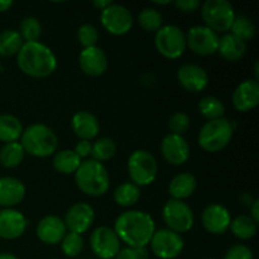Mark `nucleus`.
I'll return each instance as SVG.
<instances>
[{
	"mask_svg": "<svg viewBox=\"0 0 259 259\" xmlns=\"http://www.w3.org/2000/svg\"><path fill=\"white\" fill-rule=\"evenodd\" d=\"M114 232L126 247L146 248L156 232V223L148 212L128 210L116 218Z\"/></svg>",
	"mask_w": 259,
	"mask_h": 259,
	"instance_id": "f257e3e1",
	"label": "nucleus"
},
{
	"mask_svg": "<svg viewBox=\"0 0 259 259\" xmlns=\"http://www.w3.org/2000/svg\"><path fill=\"white\" fill-rule=\"evenodd\" d=\"M17 65L27 76L45 78L57 70V57L42 42H25L17 55Z\"/></svg>",
	"mask_w": 259,
	"mask_h": 259,
	"instance_id": "f03ea898",
	"label": "nucleus"
},
{
	"mask_svg": "<svg viewBox=\"0 0 259 259\" xmlns=\"http://www.w3.org/2000/svg\"><path fill=\"white\" fill-rule=\"evenodd\" d=\"M75 182L82 194L91 197H100L108 192L110 187V177L104 163L94 159L81 162L75 172Z\"/></svg>",
	"mask_w": 259,
	"mask_h": 259,
	"instance_id": "7ed1b4c3",
	"label": "nucleus"
},
{
	"mask_svg": "<svg viewBox=\"0 0 259 259\" xmlns=\"http://www.w3.org/2000/svg\"><path fill=\"white\" fill-rule=\"evenodd\" d=\"M20 144L25 153L37 158H46L57 152V134L46 124H32L23 131Z\"/></svg>",
	"mask_w": 259,
	"mask_h": 259,
	"instance_id": "20e7f679",
	"label": "nucleus"
},
{
	"mask_svg": "<svg viewBox=\"0 0 259 259\" xmlns=\"http://www.w3.org/2000/svg\"><path fill=\"white\" fill-rule=\"evenodd\" d=\"M234 134V124L227 118L206 121L200 129L197 142L204 151L217 153L229 146Z\"/></svg>",
	"mask_w": 259,
	"mask_h": 259,
	"instance_id": "39448f33",
	"label": "nucleus"
},
{
	"mask_svg": "<svg viewBox=\"0 0 259 259\" xmlns=\"http://www.w3.org/2000/svg\"><path fill=\"white\" fill-rule=\"evenodd\" d=\"M200 8L205 27L214 30L217 34L229 32L237 14L234 7L228 0H206Z\"/></svg>",
	"mask_w": 259,
	"mask_h": 259,
	"instance_id": "423d86ee",
	"label": "nucleus"
},
{
	"mask_svg": "<svg viewBox=\"0 0 259 259\" xmlns=\"http://www.w3.org/2000/svg\"><path fill=\"white\" fill-rule=\"evenodd\" d=\"M128 174L131 182L138 187L153 184L158 175V163L151 152L137 149L128 158Z\"/></svg>",
	"mask_w": 259,
	"mask_h": 259,
	"instance_id": "0eeeda50",
	"label": "nucleus"
},
{
	"mask_svg": "<svg viewBox=\"0 0 259 259\" xmlns=\"http://www.w3.org/2000/svg\"><path fill=\"white\" fill-rule=\"evenodd\" d=\"M154 47L164 58L177 60L184 55L187 48L186 35L177 25H163L154 35Z\"/></svg>",
	"mask_w": 259,
	"mask_h": 259,
	"instance_id": "6e6552de",
	"label": "nucleus"
},
{
	"mask_svg": "<svg viewBox=\"0 0 259 259\" xmlns=\"http://www.w3.org/2000/svg\"><path fill=\"white\" fill-rule=\"evenodd\" d=\"M162 218H163L167 229L177 234L190 232L195 223V215L190 205L187 202L175 199H169L164 204L162 209Z\"/></svg>",
	"mask_w": 259,
	"mask_h": 259,
	"instance_id": "1a4fd4ad",
	"label": "nucleus"
},
{
	"mask_svg": "<svg viewBox=\"0 0 259 259\" xmlns=\"http://www.w3.org/2000/svg\"><path fill=\"white\" fill-rule=\"evenodd\" d=\"M151 252L159 259H176L185 248L181 234L169 229L156 230L149 242Z\"/></svg>",
	"mask_w": 259,
	"mask_h": 259,
	"instance_id": "9d476101",
	"label": "nucleus"
},
{
	"mask_svg": "<svg viewBox=\"0 0 259 259\" xmlns=\"http://www.w3.org/2000/svg\"><path fill=\"white\" fill-rule=\"evenodd\" d=\"M100 23L104 29L113 35H124L133 28V15L131 10L121 4L111 3L100 14Z\"/></svg>",
	"mask_w": 259,
	"mask_h": 259,
	"instance_id": "9b49d317",
	"label": "nucleus"
},
{
	"mask_svg": "<svg viewBox=\"0 0 259 259\" xmlns=\"http://www.w3.org/2000/svg\"><path fill=\"white\" fill-rule=\"evenodd\" d=\"M90 248L99 259H114L121 249V242L113 228L99 227L91 233Z\"/></svg>",
	"mask_w": 259,
	"mask_h": 259,
	"instance_id": "f8f14e48",
	"label": "nucleus"
},
{
	"mask_svg": "<svg viewBox=\"0 0 259 259\" xmlns=\"http://www.w3.org/2000/svg\"><path fill=\"white\" fill-rule=\"evenodd\" d=\"M186 46L200 56H211L218 52L219 35L205 25H194L186 33Z\"/></svg>",
	"mask_w": 259,
	"mask_h": 259,
	"instance_id": "ddd939ff",
	"label": "nucleus"
},
{
	"mask_svg": "<svg viewBox=\"0 0 259 259\" xmlns=\"http://www.w3.org/2000/svg\"><path fill=\"white\" fill-rule=\"evenodd\" d=\"M63 222L67 232L82 235L93 227L95 222V210L86 202H77L67 210Z\"/></svg>",
	"mask_w": 259,
	"mask_h": 259,
	"instance_id": "4468645a",
	"label": "nucleus"
},
{
	"mask_svg": "<svg viewBox=\"0 0 259 259\" xmlns=\"http://www.w3.org/2000/svg\"><path fill=\"white\" fill-rule=\"evenodd\" d=\"M161 153L172 166H182L189 161L190 146L184 136L167 134L161 142Z\"/></svg>",
	"mask_w": 259,
	"mask_h": 259,
	"instance_id": "2eb2a0df",
	"label": "nucleus"
},
{
	"mask_svg": "<svg viewBox=\"0 0 259 259\" xmlns=\"http://www.w3.org/2000/svg\"><path fill=\"white\" fill-rule=\"evenodd\" d=\"M201 222L205 230L210 234L222 235L229 230L232 215L229 210L220 204H211L204 209Z\"/></svg>",
	"mask_w": 259,
	"mask_h": 259,
	"instance_id": "dca6fc26",
	"label": "nucleus"
},
{
	"mask_svg": "<svg viewBox=\"0 0 259 259\" xmlns=\"http://www.w3.org/2000/svg\"><path fill=\"white\" fill-rule=\"evenodd\" d=\"M28 227V220L17 209H0V238L14 240L22 237Z\"/></svg>",
	"mask_w": 259,
	"mask_h": 259,
	"instance_id": "f3484780",
	"label": "nucleus"
},
{
	"mask_svg": "<svg viewBox=\"0 0 259 259\" xmlns=\"http://www.w3.org/2000/svg\"><path fill=\"white\" fill-rule=\"evenodd\" d=\"M177 78L182 88L190 93L204 91L209 85V75L196 63H185L177 70Z\"/></svg>",
	"mask_w": 259,
	"mask_h": 259,
	"instance_id": "a211bd4d",
	"label": "nucleus"
},
{
	"mask_svg": "<svg viewBox=\"0 0 259 259\" xmlns=\"http://www.w3.org/2000/svg\"><path fill=\"white\" fill-rule=\"evenodd\" d=\"M233 105L240 113H249L259 104V82L249 78L237 86L233 93Z\"/></svg>",
	"mask_w": 259,
	"mask_h": 259,
	"instance_id": "6ab92c4d",
	"label": "nucleus"
},
{
	"mask_svg": "<svg viewBox=\"0 0 259 259\" xmlns=\"http://www.w3.org/2000/svg\"><path fill=\"white\" fill-rule=\"evenodd\" d=\"M80 68L90 77H99L108 70V56L100 47L83 48L78 56Z\"/></svg>",
	"mask_w": 259,
	"mask_h": 259,
	"instance_id": "aec40b11",
	"label": "nucleus"
},
{
	"mask_svg": "<svg viewBox=\"0 0 259 259\" xmlns=\"http://www.w3.org/2000/svg\"><path fill=\"white\" fill-rule=\"evenodd\" d=\"M35 232L40 242L47 245H56L60 244L67 233V229L63 219L56 215H47L39 220Z\"/></svg>",
	"mask_w": 259,
	"mask_h": 259,
	"instance_id": "412c9836",
	"label": "nucleus"
},
{
	"mask_svg": "<svg viewBox=\"0 0 259 259\" xmlns=\"http://www.w3.org/2000/svg\"><path fill=\"white\" fill-rule=\"evenodd\" d=\"M27 187L20 181L12 176L0 177V206L3 209H13L24 200Z\"/></svg>",
	"mask_w": 259,
	"mask_h": 259,
	"instance_id": "4be33fe9",
	"label": "nucleus"
},
{
	"mask_svg": "<svg viewBox=\"0 0 259 259\" xmlns=\"http://www.w3.org/2000/svg\"><path fill=\"white\" fill-rule=\"evenodd\" d=\"M71 128L73 134L80 141H93L100 132V123L95 114L90 111H78L71 119Z\"/></svg>",
	"mask_w": 259,
	"mask_h": 259,
	"instance_id": "5701e85b",
	"label": "nucleus"
},
{
	"mask_svg": "<svg viewBox=\"0 0 259 259\" xmlns=\"http://www.w3.org/2000/svg\"><path fill=\"white\" fill-rule=\"evenodd\" d=\"M197 189L196 177L189 172L179 174L171 180L168 185V192L171 199L185 201L186 199L191 197Z\"/></svg>",
	"mask_w": 259,
	"mask_h": 259,
	"instance_id": "b1692460",
	"label": "nucleus"
},
{
	"mask_svg": "<svg viewBox=\"0 0 259 259\" xmlns=\"http://www.w3.org/2000/svg\"><path fill=\"white\" fill-rule=\"evenodd\" d=\"M218 52L224 60L235 62V61L242 60L247 53V43L233 35L232 33H228V34H224L222 38H219Z\"/></svg>",
	"mask_w": 259,
	"mask_h": 259,
	"instance_id": "393cba45",
	"label": "nucleus"
},
{
	"mask_svg": "<svg viewBox=\"0 0 259 259\" xmlns=\"http://www.w3.org/2000/svg\"><path fill=\"white\" fill-rule=\"evenodd\" d=\"M23 124L17 116L12 114H0V142L13 143L18 142L22 137Z\"/></svg>",
	"mask_w": 259,
	"mask_h": 259,
	"instance_id": "a878e982",
	"label": "nucleus"
},
{
	"mask_svg": "<svg viewBox=\"0 0 259 259\" xmlns=\"http://www.w3.org/2000/svg\"><path fill=\"white\" fill-rule=\"evenodd\" d=\"M81 162L82 161L73 149H63L53 154L52 166L61 175H75Z\"/></svg>",
	"mask_w": 259,
	"mask_h": 259,
	"instance_id": "bb28decb",
	"label": "nucleus"
},
{
	"mask_svg": "<svg viewBox=\"0 0 259 259\" xmlns=\"http://www.w3.org/2000/svg\"><path fill=\"white\" fill-rule=\"evenodd\" d=\"M230 232L235 238L240 240H249L258 233V224L249 215H239L232 219L229 227Z\"/></svg>",
	"mask_w": 259,
	"mask_h": 259,
	"instance_id": "cd10ccee",
	"label": "nucleus"
},
{
	"mask_svg": "<svg viewBox=\"0 0 259 259\" xmlns=\"http://www.w3.org/2000/svg\"><path fill=\"white\" fill-rule=\"evenodd\" d=\"M113 199L115 204L121 207L133 206L141 199V187L134 185L133 182H123L115 189Z\"/></svg>",
	"mask_w": 259,
	"mask_h": 259,
	"instance_id": "c85d7f7f",
	"label": "nucleus"
},
{
	"mask_svg": "<svg viewBox=\"0 0 259 259\" xmlns=\"http://www.w3.org/2000/svg\"><path fill=\"white\" fill-rule=\"evenodd\" d=\"M25 152L19 142L5 143L0 148V164L5 168H15L23 162Z\"/></svg>",
	"mask_w": 259,
	"mask_h": 259,
	"instance_id": "c756f323",
	"label": "nucleus"
},
{
	"mask_svg": "<svg viewBox=\"0 0 259 259\" xmlns=\"http://www.w3.org/2000/svg\"><path fill=\"white\" fill-rule=\"evenodd\" d=\"M23 45L24 40L22 39L18 30H3L0 33V57H12L18 55Z\"/></svg>",
	"mask_w": 259,
	"mask_h": 259,
	"instance_id": "7c9ffc66",
	"label": "nucleus"
},
{
	"mask_svg": "<svg viewBox=\"0 0 259 259\" xmlns=\"http://www.w3.org/2000/svg\"><path fill=\"white\" fill-rule=\"evenodd\" d=\"M225 105L217 96H205L199 101V111L207 121L224 118Z\"/></svg>",
	"mask_w": 259,
	"mask_h": 259,
	"instance_id": "2f4dec72",
	"label": "nucleus"
},
{
	"mask_svg": "<svg viewBox=\"0 0 259 259\" xmlns=\"http://www.w3.org/2000/svg\"><path fill=\"white\" fill-rule=\"evenodd\" d=\"M116 153V143L111 138L104 137V138L96 139L93 143V151L91 157L94 161H98L100 163L109 161L113 158Z\"/></svg>",
	"mask_w": 259,
	"mask_h": 259,
	"instance_id": "473e14b6",
	"label": "nucleus"
},
{
	"mask_svg": "<svg viewBox=\"0 0 259 259\" xmlns=\"http://www.w3.org/2000/svg\"><path fill=\"white\" fill-rule=\"evenodd\" d=\"M230 32L233 35L238 37L239 39L244 40L247 43V40L253 39L257 34V28L255 24L245 15H237L233 22L232 28H230Z\"/></svg>",
	"mask_w": 259,
	"mask_h": 259,
	"instance_id": "72a5a7b5",
	"label": "nucleus"
},
{
	"mask_svg": "<svg viewBox=\"0 0 259 259\" xmlns=\"http://www.w3.org/2000/svg\"><path fill=\"white\" fill-rule=\"evenodd\" d=\"M138 23L146 32H157L163 27V17L156 8H144L138 15Z\"/></svg>",
	"mask_w": 259,
	"mask_h": 259,
	"instance_id": "f704fd0d",
	"label": "nucleus"
},
{
	"mask_svg": "<svg viewBox=\"0 0 259 259\" xmlns=\"http://www.w3.org/2000/svg\"><path fill=\"white\" fill-rule=\"evenodd\" d=\"M19 34L25 42H38L42 35V25L35 17H25L19 27Z\"/></svg>",
	"mask_w": 259,
	"mask_h": 259,
	"instance_id": "c9c22d12",
	"label": "nucleus"
},
{
	"mask_svg": "<svg viewBox=\"0 0 259 259\" xmlns=\"http://www.w3.org/2000/svg\"><path fill=\"white\" fill-rule=\"evenodd\" d=\"M61 249L62 253L68 258H75L81 254L83 249V238L82 235L76 233L67 232L63 239L61 240Z\"/></svg>",
	"mask_w": 259,
	"mask_h": 259,
	"instance_id": "e433bc0d",
	"label": "nucleus"
},
{
	"mask_svg": "<svg viewBox=\"0 0 259 259\" xmlns=\"http://www.w3.org/2000/svg\"><path fill=\"white\" fill-rule=\"evenodd\" d=\"M77 39L83 48L95 47L99 40V32L95 25L85 23L77 30Z\"/></svg>",
	"mask_w": 259,
	"mask_h": 259,
	"instance_id": "4c0bfd02",
	"label": "nucleus"
},
{
	"mask_svg": "<svg viewBox=\"0 0 259 259\" xmlns=\"http://www.w3.org/2000/svg\"><path fill=\"white\" fill-rule=\"evenodd\" d=\"M191 125V119L186 113H175L168 120V128L171 131V134H177V136H184L189 131Z\"/></svg>",
	"mask_w": 259,
	"mask_h": 259,
	"instance_id": "58836bf2",
	"label": "nucleus"
},
{
	"mask_svg": "<svg viewBox=\"0 0 259 259\" xmlns=\"http://www.w3.org/2000/svg\"><path fill=\"white\" fill-rule=\"evenodd\" d=\"M224 259H254V257L248 245L235 244L227 250Z\"/></svg>",
	"mask_w": 259,
	"mask_h": 259,
	"instance_id": "ea45409f",
	"label": "nucleus"
},
{
	"mask_svg": "<svg viewBox=\"0 0 259 259\" xmlns=\"http://www.w3.org/2000/svg\"><path fill=\"white\" fill-rule=\"evenodd\" d=\"M114 259H148V252L146 248H121Z\"/></svg>",
	"mask_w": 259,
	"mask_h": 259,
	"instance_id": "a19ab883",
	"label": "nucleus"
},
{
	"mask_svg": "<svg viewBox=\"0 0 259 259\" xmlns=\"http://www.w3.org/2000/svg\"><path fill=\"white\" fill-rule=\"evenodd\" d=\"M174 4L182 13H194L201 7V3L199 0H176Z\"/></svg>",
	"mask_w": 259,
	"mask_h": 259,
	"instance_id": "79ce46f5",
	"label": "nucleus"
},
{
	"mask_svg": "<svg viewBox=\"0 0 259 259\" xmlns=\"http://www.w3.org/2000/svg\"><path fill=\"white\" fill-rule=\"evenodd\" d=\"M91 151H93V143L90 141H80L77 142V144L75 146V152L78 157L82 161L83 158H88V157L91 156Z\"/></svg>",
	"mask_w": 259,
	"mask_h": 259,
	"instance_id": "37998d69",
	"label": "nucleus"
},
{
	"mask_svg": "<svg viewBox=\"0 0 259 259\" xmlns=\"http://www.w3.org/2000/svg\"><path fill=\"white\" fill-rule=\"evenodd\" d=\"M249 210H250L249 217L252 218V219L254 220V222L258 224V223H259V200L258 199H255L254 202L250 205Z\"/></svg>",
	"mask_w": 259,
	"mask_h": 259,
	"instance_id": "c03bdc74",
	"label": "nucleus"
},
{
	"mask_svg": "<svg viewBox=\"0 0 259 259\" xmlns=\"http://www.w3.org/2000/svg\"><path fill=\"white\" fill-rule=\"evenodd\" d=\"M111 3H113L111 0H94L93 5L96 8V9H99L103 12V10L106 9V8L111 4Z\"/></svg>",
	"mask_w": 259,
	"mask_h": 259,
	"instance_id": "a18cd8bd",
	"label": "nucleus"
},
{
	"mask_svg": "<svg viewBox=\"0 0 259 259\" xmlns=\"http://www.w3.org/2000/svg\"><path fill=\"white\" fill-rule=\"evenodd\" d=\"M14 5L12 0H0V13H5Z\"/></svg>",
	"mask_w": 259,
	"mask_h": 259,
	"instance_id": "49530a36",
	"label": "nucleus"
},
{
	"mask_svg": "<svg viewBox=\"0 0 259 259\" xmlns=\"http://www.w3.org/2000/svg\"><path fill=\"white\" fill-rule=\"evenodd\" d=\"M254 200L255 199H253L249 194H244L242 197H240V201H242V204L247 207H250V205L254 202Z\"/></svg>",
	"mask_w": 259,
	"mask_h": 259,
	"instance_id": "de8ad7c7",
	"label": "nucleus"
},
{
	"mask_svg": "<svg viewBox=\"0 0 259 259\" xmlns=\"http://www.w3.org/2000/svg\"><path fill=\"white\" fill-rule=\"evenodd\" d=\"M0 259H19L12 253H0Z\"/></svg>",
	"mask_w": 259,
	"mask_h": 259,
	"instance_id": "09e8293b",
	"label": "nucleus"
},
{
	"mask_svg": "<svg viewBox=\"0 0 259 259\" xmlns=\"http://www.w3.org/2000/svg\"><path fill=\"white\" fill-rule=\"evenodd\" d=\"M258 67H259V65H258V62H255V65H254V78H253V80H255V81H258L259 80V72H258Z\"/></svg>",
	"mask_w": 259,
	"mask_h": 259,
	"instance_id": "8fccbe9b",
	"label": "nucleus"
},
{
	"mask_svg": "<svg viewBox=\"0 0 259 259\" xmlns=\"http://www.w3.org/2000/svg\"><path fill=\"white\" fill-rule=\"evenodd\" d=\"M154 4H157V5H169L171 4V2H169V0H166V2H159V0H154Z\"/></svg>",
	"mask_w": 259,
	"mask_h": 259,
	"instance_id": "3c124183",
	"label": "nucleus"
},
{
	"mask_svg": "<svg viewBox=\"0 0 259 259\" xmlns=\"http://www.w3.org/2000/svg\"><path fill=\"white\" fill-rule=\"evenodd\" d=\"M206 259H215V258H206Z\"/></svg>",
	"mask_w": 259,
	"mask_h": 259,
	"instance_id": "603ef678",
	"label": "nucleus"
}]
</instances>
